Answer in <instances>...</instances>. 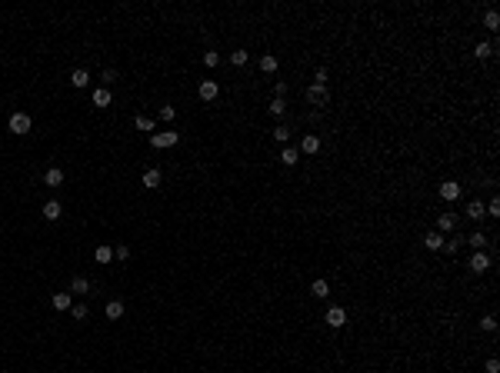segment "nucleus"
I'll list each match as a JSON object with an SVG mask.
<instances>
[{"label": "nucleus", "mask_w": 500, "mask_h": 373, "mask_svg": "<svg viewBox=\"0 0 500 373\" xmlns=\"http://www.w3.org/2000/svg\"><path fill=\"white\" fill-rule=\"evenodd\" d=\"M180 140L177 130H164V133H150V147H157V150H164V147H174V143Z\"/></svg>", "instance_id": "nucleus-1"}, {"label": "nucleus", "mask_w": 500, "mask_h": 373, "mask_svg": "<svg viewBox=\"0 0 500 373\" xmlns=\"http://www.w3.org/2000/svg\"><path fill=\"white\" fill-rule=\"evenodd\" d=\"M323 320H327V327L340 330V327H344V323H347V310H344V307H330V310H327V317H323Z\"/></svg>", "instance_id": "nucleus-2"}, {"label": "nucleus", "mask_w": 500, "mask_h": 373, "mask_svg": "<svg viewBox=\"0 0 500 373\" xmlns=\"http://www.w3.org/2000/svg\"><path fill=\"white\" fill-rule=\"evenodd\" d=\"M307 103H313V107L327 103V87H323V84H310V87H307Z\"/></svg>", "instance_id": "nucleus-3"}, {"label": "nucleus", "mask_w": 500, "mask_h": 373, "mask_svg": "<svg viewBox=\"0 0 500 373\" xmlns=\"http://www.w3.org/2000/svg\"><path fill=\"white\" fill-rule=\"evenodd\" d=\"M30 127H33V123H30L27 113H13V117H10V133H30Z\"/></svg>", "instance_id": "nucleus-4"}, {"label": "nucleus", "mask_w": 500, "mask_h": 373, "mask_svg": "<svg viewBox=\"0 0 500 373\" xmlns=\"http://www.w3.org/2000/svg\"><path fill=\"white\" fill-rule=\"evenodd\" d=\"M217 93H220V87H217V80H200V100H217Z\"/></svg>", "instance_id": "nucleus-5"}, {"label": "nucleus", "mask_w": 500, "mask_h": 373, "mask_svg": "<svg viewBox=\"0 0 500 373\" xmlns=\"http://www.w3.org/2000/svg\"><path fill=\"white\" fill-rule=\"evenodd\" d=\"M487 267H490V257H487V253H474V257H470V270H474V274H484V270H487Z\"/></svg>", "instance_id": "nucleus-6"}, {"label": "nucleus", "mask_w": 500, "mask_h": 373, "mask_svg": "<svg viewBox=\"0 0 500 373\" xmlns=\"http://www.w3.org/2000/svg\"><path fill=\"white\" fill-rule=\"evenodd\" d=\"M440 197H444V200H457V197H460V184H457V180L440 184Z\"/></svg>", "instance_id": "nucleus-7"}, {"label": "nucleus", "mask_w": 500, "mask_h": 373, "mask_svg": "<svg viewBox=\"0 0 500 373\" xmlns=\"http://www.w3.org/2000/svg\"><path fill=\"white\" fill-rule=\"evenodd\" d=\"M60 213H64V207H60L57 200H47V203H44V220L54 223V220H60Z\"/></svg>", "instance_id": "nucleus-8"}, {"label": "nucleus", "mask_w": 500, "mask_h": 373, "mask_svg": "<svg viewBox=\"0 0 500 373\" xmlns=\"http://www.w3.org/2000/svg\"><path fill=\"white\" fill-rule=\"evenodd\" d=\"M467 217L470 220H484L487 217V207H484L480 200H470V203H467Z\"/></svg>", "instance_id": "nucleus-9"}, {"label": "nucleus", "mask_w": 500, "mask_h": 373, "mask_svg": "<svg viewBox=\"0 0 500 373\" xmlns=\"http://www.w3.org/2000/svg\"><path fill=\"white\" fill-rule=\"evenodd\" d=\"M44 184L47 186H60L64 184V170H60V167H50V170L44 174Z\"/></svg>", "instance_id": "nucleus-10"}, {"label": "nucleus", "mask_w": 500, "mask_h": 373, "mask_svg": "<svg viewBox=\"0 0 500 373\" xmlns=\"http://www.w3.org/2000/svg\"><path fill=\"white\" fill-rule=\"evenodd\" d=\"M423 243H427V247H430V250H440V247H444V233H440V230H430V233H427V237H423Z\"/></svg>", "instance_id": "nucleus-11"}, {"label": "nucleus", "mask_w": 500, "mask_h": 373, "mask_svg": "<svg viewBox=\"0 0 500 373\" xmlns=\"http://www.w3.org/2000/svg\"><path fill=\"white\" fill-rule=\"evenodd\" d=\"M300 150H303V154H317V150H320V137L307 133V137H303V143H300Z\"/></svg>", "instance_id": "nucleus-12"}, {"label": "nucleus", "mask_w": 500, "mask_h": 373, "mask_svg": "<svg viewBox=\"0 0 500 373\" xmlns=\"http://www.w3.org/2000/svg\"><path fill=\"white\" fill-rule=\"evenodd\" d=\"M110 90L107 87H100V90H94V107H110Z\"/></svg>", "instance_id": "nucleus-13"}, {"label": "nucleus", "mask_w": 500, "mask_h": 373, "mask_svg": "<svg viewBox=\"0 0 500 373\" xmlns=\"http://www.w3.org/2000/svg\"><path fill=\"white\" fill-rule=\"evenodd\" d=\"M277 57H274V54H264V57H260V70H264V74H277Z\"/></svg>", "instance_id": "nucleus-14"}, {"label": "nucleus", "mask_w": 500, "mask_h": 373, "mask_svg": "<svg viewBox=\"0 0 500 373\" xmlns=\"http://www.w3.org/2000/svg\"><path fill=\"white\" fill-rule=\"evenodd\" d=\"M70 84H74L77 90H84L90 84V74H87V70H74V74H70Z\"/></svg>", "instance_id": "nucleus-15"}, {"label": "nucleus", "mask_w": 500, "mask_h": 373, "mask_svg": "<svg viewBox=\"0 0 500 373\" xmlns=\"http://www.w3.org/2000/svg\"><path fill=\"white\" fill-rule=\"evenodd\" d=\"M437 227H440V230H457V217L454 213H440V217H437Z\"/></svg>", "instance_id": "nucleus-16"}, {"label": "nucleus", "mask_w": 500, "mask_h": 373, "mask_svg": "<svg viewBox=\"0 0 500 373\" xmlns=\"http://www.w3.org/2000/svg\"><path fill=\"white\" fill-rule=\"evenodd\" d=\"M123 317V303H120V300H110V303H107V320H120Z\"/></svg>", "instance_id": "nucleus-17"}, {"label": "nucleus", "mask_w": 500, "mask_h": 373, "mask_svg": "<svg viewBox=\"0 0 500 373\" xmlns=\"http://www.w3.org/2000/svg\"><path fill=\"white\" fill-rule=\"evenodd\" d=\"M144 186H147V190H157V186H160V170H147V174H144Z\"/></svg>", "instance_id": "nucleus-18"}, {"label": "nucleus", "mask_w": 500, "mask_h": 373, "mask_svg": "<svg viewBox=\"0 0 500 373\" xmlns=\"http://www.w3.org/2000/svg\"><path fill=\"white\" fill-rule=\"evenodd\" d=\"M297 150H294V147H284V154H280V164H284V167H294V164H297Z\"/></svg>", "instance_id": "nucleus-19"}, {"label": "nucleus", "mask_w": 500, "mask_h": 373, "mask_svg": "<svg viewBox=\"0 0 500 373\" xmlns=\"http://www.w3.org/2000/svg\"><path fill=\"white\" fill-rule=\"evenodd\" d=\"M484 27H487V30H497V27H500V13L497 10H487V13H484Z\"/></svg>", "instance_id": "nucleus-20"}, {"label": "nucleus", "mask_w": 500, "mask_h": 373, "mask_svg": "<svg viewBox=\"0 0 500 373\" xmlns=\"http://www.w3.org/2000/svg\"><path fill=\"white\" fill-rule=\"evenodd\" d=\"M310 293H313V296H320V300H323V296L330 293V286H327V280H313V283H310Z\"/></svg>", "instance_id": "nucleus-21"}, {"label": "nucleus", "mask_w": 500, "mask_h": 373, "mask_svg": "<svg viewBox=\"0 0 500 373\" xmlns=\"http://www.w3.org/2000/svg\"><path fill=\"white\" fill-rule=\"evenodd\" d=\"M70 293H54V310H70Z\"/></svg>", "instance_id": "nucleus-22"}, {"label": "nucleus", "mask_w": 500, "mask_h": 373, "mask_svg": "<svg viewBox=\"0 0 500 373\" xmlns=\"http://www.w3.org/2000/svg\"><path fill=\"white\" fill-rule=\"evenodd\" d=\"M94 257H97V264H110V260H113V250H110V247H97V250H94Z\"/></svg>", "instance_id": "nucleus-23"}, {"label": "nucleus", "mask_w": 500, "mask_h": 373, "mask_svg": "<svg viewBox=\"0 0 500 373\" xmlns=\"http://www.w3.org/2000/svg\"><path fill=\"white\" fill-rule=\"evenodd\" d=\"M70 290H74V293H87V290H90V280H87V277H74Z\"/></svg>", "instance_id": "nucleus-24"}, {"label": "nucleus", "mask_w": 500, "mask_h": 373, "mask_svg": "<svg viewBox=\"0 0 500 373\" xmlns=\"http://www.w3.org/2000/svg\"><path fill=\"white\" fill-rule=\"evenodd\" d=\"M270 113H274V117H284V113H287V103H284V97H274V103H270Z\"/></svg>", "instance_id": "nucleus-25"}, {"label": "nucleus", "mask_w": 500, "mask_h": 373, "mask_svg": "<svg viewBox=\"0 0 500 373\" xmlns=\"http://www.w3.org/2000/svg\"><path fill=\"white\" fill-rule=\"evenodd\" d=\"M247 60H250V54H247V50H233V54H230V64H233V67H244Z\"/></svg>", "instance_id": "nucleus-26"}, {"label": "nucleus", "mask_w": 500, "mask_h": 373, "mask_svg": "<svg viewBox=\"0 0 500 373\" xmlns=\"http://www.w3.org/2000/svg\"><path fill=\"white\" fill-rule=\"evenodd\" d=\"M274 140H277V143H287L290 140V127H287V123H280L277 130H274Z\"/></svg>", "instance_id": "nucleus-27"}, {"label": "nucleus", "mask_w": 500, "mask_h": 373, "mask_svg": "<svg viewBox=\"0 0 500 373\" xmlns=\"http://www.w3.org/2000/svg\"><path fill=\"white\" fill-rule=\"evenodd\" d=\"M133 127H137V130H154V120L140 113V117H133Z\"/></svg>", "instance_id": "nucleus-28"}, {"label": "nucleus", "mask_w": 500, "mask_h": 373, "mask_svg": "<svg viewBox=\"0 0 500 373\" xmlns=\"http://www.w3.org/2000/svg\"><path fill=\"white\" fill-rule=\"evenodd\" d=\"M467 243H470V247H474V250H480V247H484V243H487V237H484V233H470V237H467Z\"/></svg>", "instance_id": "nucleus-29"}, {"label": "nucleus", "mask_w": 500, "mask_h": 373, "mask_svg": "<svg viewBox=\"0 0 500 373\" xmlns=\"http://www.w3.org/2000/svg\"><path fill=\"white\" fill-rule=\"evenodd\" d=\"M474 54L480 57V60H487V57H494V44H477V50Z\"/></svg>", "instance_id": "nucleus-30"}, {"label": "nucleus", "mask_w": 500, "mask_h": 373, "mask_svg": "<svg viewBox=\"0 0 500 373\" xmlns=\"http://www.w3.org/2000/svg\"><path fill=\"white\" fill-rule=\"evenodd\" d=\"M203 64H207V67H217V64H220V54L207 50V54H203Z\"/></svg>", "instance_id": "nucleus-31"}, {"label": "nucleus", "mask_w": 500, "mask_h": 373, "mask_svg": "<svg viewBox=\"0 0 500 373\" xmlns=\"http://www.w3.org/2000/svg\"><path fill=\"white\" fill-rule=\"evenodd\" d=\"M70 317L74 320H87V307L80 303V307H70Z\"/></svg>", "instance_id": "nucleus-32"}, {"label": "nucleus", "mask_w": 500, "mask_h": 373, "mask_svg": "<svg viewBox=\"0 0 500 373\" xmlns=\"http://www.w3.org/2000/svg\"><path fill=\"white\" fill-rule=\"evenodd\" d=\"M480 327L487 330V333H494V330H497V317H484V320H480Z\"/></svg>", "instance_id": "nucleus-33"}, {"label": "nucleus", "mask_w": 500, "mask_h": 373, "mask_svg": "<svg viewBox=\"0 0 500 373\" xmlns=\"http://www.w3.org/2000/svg\"><path fill=\"white\" fill-rule=\"evenodd\" d=\"M113 257H117V260H130V247H123V243H120V247L113 250Z\"/></svg>", "instance_id": "nucleus-34"}, {"label": "nucleus", "mask_w": 500, "mask_h": 373, "mask_svg": "<svg viewBox=\"0 0 500 373\" xmlns=\"http://www.w3.org/2000/svg\"><path fill=\"white\" fill-rule=\"evenodd\" d=\"M500 213V200H490L487 203V217H497Z\"/></svg>", "instance_id": "nucleus-35"}, {"label": "nucleus", "mask_w": 500, "mask_h": 373, "mask_svg": "<svg viewBox=\"0 0 500 373\" xmlns=\"http://www.w3.org/2000/svg\"><path fill=\"white\" fill-rule=\"evenodd\" d=\"M174 113H177L174 107H160V120H174Z\"/></svg>", "instance_id": "nucleus-36"}, {"label": "nucleus", "mask_w": 500, "mask_h": 373, "mask_svg": "<svg viewBox=\"0 0 500 373\" xmlns=\"http://www.w3.org/2000/svg\"><path fill=\"white\" fill-rule=\"evenodd\" d=\"M457 247H460V240H450V243H444L440 250H447V253H457Z\"/></svg>", "instance_id": "nucleus-37"}, {"label": "nucleus", "mask_w": 500, "mask_h": 373, "mask_svg": "<svg viewBox=\"0 0 500 373\" xmlns=\"http://www.w3.org/2000/svg\"><path fill=\"white\" fill-rule=\"evenodd\" d=\"M487 373H500V363L494 360V357H490V360H487Z\"/></svg>", "instance_id": "nucleus-38"}, {"label": "nucleus", "mask_w": 500, "mask_h": 373, "mask_svg": "<svg viewBox=\"0 0 500 373\" xmlns=\"http://www.w3.org/2000/svg\"><path fill=\"white\" fill-rule=\"evenodd\" d=\"M117 80V70H103V84H113Z\"/></svg>", "instance_id": "nucleus-39"}]
</instances>
